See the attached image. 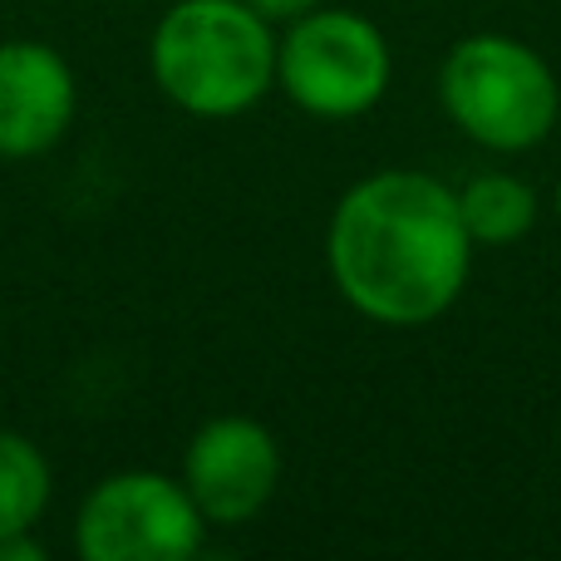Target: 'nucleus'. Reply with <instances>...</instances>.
<instances>
[{"label":"nucleus","mask_w":561,"mask_h":561,"mask_svg":"<svg viewBox=\"0 0 561 561\" xmlns=\"http://www.w3.org/2000/svg\"><path fill=\"white\" fill-rule=\"evenodd\" d=\"M247 5L262 20H272V25H290V20H300L306 10H316L320 0H247Z\"/></svg>","instance_id":"obj_10"},{"label":"nucleus","mask_w":561,"mask_h":561,"mask_svg":"<svg viewBox=\"0 0 561 561\" xmlns=\"http://www.w3.org/2000/svg\"><path fill=\"white\" fill-rule=\"evenodd\" d=\"M473 252L458 187L419 168H379L350 183L325 232V266L340 300L389 330H419L448 316L468 286Z\"/></svg>","instance_id":"obj_1"},{"label":"nucleus","mask_w":561,"mask_h":561,"mask_svg":"<svg viewBox=\"0 0 561 561\" xmlns=\"http://www.w3.org/2000/svg\"><path fill=\"white\" fill-rule=\"evenodd\" d=\"M49 497H55V473L45 448L15 428H0V537L35 533Z\"/></svg>","instance_id":"obj_9"},{"label":"nucleus","mask_w":561,"mask_h":561,"mask_svg":"<svg viewBox=\"0 0 561 561\" xmlns=\"http://www.w3.org/2000/svg\"><path fill=\"white\" fill-rule=\"evenodd\" d=\"M158 94L193 118H237L276 89V25L247 0H178L148 39Z\"/></svg>","instance_id":"obj_2"},{"label":"nucleus","mask_w":561,"mask_h":561,"mask_svg":"<svg viewBox=\"0 0 561 561\" xmlns=\"http://www.w3.org/2000/svg\"><path fill=\"white\" fill-rule=\"evenodd\" d=\"M557 217H561V183H557Z\"/></svg>","instance_id":"obj_12"},{"label":"nucleus","mask_w":561,"mask_h":561,"mask_svg":"<svg viewBox=\"0 0 561 561\" xmlns=\"http://www.w3.org/2000/svg\"><path fill=\"white\" fill-rule=\"evenodd\" d=\"M207 517L183 478L124 468L89 488L75 517V552L84 561H187L203 552Z\"/></svg>","instance_id":"obj_5"},{"label":"nucleus","mask_w":561,"mask_h":561,"mask_svg":"<svg viewBox=\"0 0 561 561\" xmlns=\"http://www.w3.org/2000/svg\"><path fill=\"white\" fill-rule=\"evenodd\" d=\"M394 55L375 20L355 10H306L276 39V84L310 118H359L389 94Z\"/></svg>","instance_id":"obj_4"},{"label":"nucleus","mask_w":561,"mask_h":561,"mask_svg":"<svg viewBox=\"0 0 561 561\" xmlns=\"http://www.w3.org/2000/svg\"><path fill=\"white\" fill-rule=\"evenodd\" d=\"M79 84L45 39H0V158H39L75 128Z\"/></svg>","instance_id":"obj_7"},{"label":"nucleus","mask_w":561,"mask_h":561,"mask_svg":"<svg viewBox=\"0 0 561 561\" xmlns=\"http://www.w3.org/2000/svg\"><path fill=\"white\" fill-rule=\"evenodd\" d=\"M458 213L473 247H513L537 227V193L513 173H478L458 187Z\"/></svg>","instance_id":"obj_8"},{"label":"nucleus","mask_w":561,"mask_h":561,"mask_svg":"<svg viewBox=\"0 0 561 561\" xmlns=\"http://www.w3.org/2000/svg\"><path fill=\"white\" fill-rule=\"evenodd\" d=\"M0 561H45V547L35 542V533L0 537Z\"/></svg>","instance_id":"obj_11"},{"label":"nucleus","mask_w":561,"mask_h":561,"mask_svg":"<svg viewBox=\"0 0 561 561\" xmlns=\"http://www.w3.org/2000/svg\"><path fill=\"white\" fill-rule=\"evenodd\" d=\"M438 104L468 144L488 153H527L561 118L557 69L527 39L478 30L444 55Z\"/></svg>","instance_id":"obj_3"},{"label":"nucleus","mask_w":561,"mask_h":561,"mask_svg":"<svg viewBox=\"0 0 561 561\" xmlns=\"http://www.w3.org/2000/svg\"><path fill=\"white\" fill-rule=\"evenodd\" d=\"M183 488L207 527H242L280 488V444L262 419L217 414L187 438Z\"/></svg>","instance_id":"obj_6"}]
</instances>
